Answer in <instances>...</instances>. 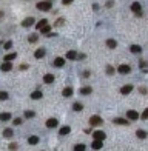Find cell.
<instances>
[{
    "mask_svg": "<svg viewBox=\"0 0 148 151\" xmlns=\"http://www.w3.org/2000/svg\"><path fill=\"white\" fill-rule=\"evenodd\" d=\"M113 123H116V125H130V120L128 119H123V117H116Z\"/></svg>",
    "mask_w": 148,
    "mask_h": 151,
    "instance_id": "obj_10",
    "label": "cell"
},
{
    "mask_svg": "<svg viewBox=\"0 0 148 151\" xmlns=\"http://www.w3.org/2000/svg\"><path fill=\"white\" fill-rule=\"evenodd\" d=\"M93 137L94 139H97V140H105V137H106V134L104 131H94V134H93Z\"/></svg>",
    "mask_w": 148,
    "mask_h": 151,
    "instance_id": "obj_12",
    "label": "cell"
},
{
    "mask_svg": "<svg viewBox=\"0 0 148 151\" xmlns=\"http://www.w3.org/2000/svg\"><path fill=\"white\" fill-rule=\"evenodd\" d=\"M91 148H93V150H102V148H104V140L94 139V142L91 144Z\"/></svg>",
    "mask_w": 148,
    "mask_h": 151,
    "instance_id": "obj_9",
    "label": "cell"
},
{
    "mask_svg": "<svg viewBox=\"0 0 148 151\" xmlns=\"http://www.w3.org/2000/svg\"><path fill=\"white\" fill-rule=\"evenodd\" d=\"M20 69H28V65H25V63L20 65Z\"/></svg>",
    "mask_w": 148,
    "mask_h": 151,
    "instance_id": "obj_44",
    "label": "cell"
},
{
    "mask_svg": "<svg viewBox=\"0 0 148 151\" xmlns=\"http://www.w3.org/2000/svg\"><path fill=\"white\" fill-rule=\"evenodd\" d=\"M91 93H93L91 86H82V88H80V94H82V96H88V94H91Z\"/></svg>",
    "mask_w": 148,
    "mask_h": 151,
    "instance_id": "obj_16",
    "label": "cell"
},
{
    "mask_svg": "<svg viewBox=\"0 0 148 151\" xmlns=\"http://www.w3.org/2000/svg\"><path fill=\"white\" fill-rule=\"evenodd\" d=\"M28 144H29V145H37V144H39V136H29Z\"/></svg>",
    "mask_w": 148,
    "mask_h": 151,
    "instance_id": "obj_26",
    "label": "cell"
},
{
    "mask_svg": "<svg viewBox=\"0 0 148 151\" xmlns=\"http://www.w3.org/2000/svg\"><path fill=\"white\" fill-rule=\"evenodd\" d=\"M73 2H74V0H62V3H63V5H71Z\"/></svg>",
    "mask_w": 148,
    "mask_h": 151,
    "instance_id": "obj_41",
    "label": "cell"
},
{
    "mask_svg": "<svg viewBox=\"0 0 148 151\" xmlns=\"http://www.w3.org/2000/svg\"><path fill=\"white\" fill-rule=\"evenodd\" d=\"M73 88L71 86H66V88H63V91H62V94H63V97H71L73 96Z\"/></svg>",
    "mask_w": 148,
    "mask_h": 151,
    "instance_id": "obj_18",
    "label": "cell"
},
{
    "mask_svg": "<svg viewBox=\"0 0 148 151\" xmlns=\"http://www.w3.org/2000/svg\"><path fill=\"white\" fill-rule=\"evenodd\" d=\"M35 8H37L39 11H51L53 8V2H49V0H42V2H39L37 5H35Z\"/></svg>",
    "mask_w": 148,
    "mask_h": 151,
    "instance_id": "obj_1",
    "label": "cell"
},
{
    "mask_svg": "<svg viewBox=\"0 0 148 151\" xmlns=\"http://www.w3.org/2000/svg\"><path fill=\"white\" fill-rule=\"evenodd\" d=\"M0 69L5 71V73L11 71V69H12V62H6V60H3V62H2V65H0Z\"/></svg>",
    "mask_w": 148,
    "mask_h": 151,
    "instance_id": "obj_5",
    "label": "cell"
},
{
    "mask_svg": "<svg viewBox=\"0 0 148 151\" xmlns=\"http://www.w3.org/2000/svg\"><path fill=\"white\" fill-rule=\"evenodd\" d=\"M14 134V131L11 130V128H6V130H3V137H6V139H10Z\"/></svg>",
    "mask_w": 148,
    "mask_h": 151,
    "instance_id": "obj_27",
    "label": "cell"
},
{
    "mask_svg": "<svg viewBox=\"0 0 148 151\" xmlns=\"http://www.w3.org/2000/svg\"><path fill=\"white\" fill-rule=\"evenodd\" d=\"M65 59H68V60H76V59H77V52L73 51V50H70L68 52H66V57H65Z\"/></svg>",
    "mask_w": 148,
    "mask_h": 151,
    "instance_id": "obj_15",
    "label": "cell"
},
{
    "mask_svg": "<svg viewBox=\"0 0 148 151\" xmlns=\"http://www.w3.org/2000/svg\"><path fill=\"white\" fill-rule=\"evenodd\" d=\"M14 125H17V127L22 125V119H20V117H16V119H14Z\"/></svg>",
    "mask_w": 148,
    "mask_h": 151,
    "instance_id": "obj_38",
    "label": "cell"
},
{
    "mask_svg": "<svg viewBox=\"0 0 148 151\" xmlns=\"http://www.w3.org/2000/svg\"><path fill=\"white\" fill-rule=\"evenodd\" d=\"M113 5H114V3L111 2V0H110V2H106V8H111V6H113Z\"/></svg>",
    "mask_w": 148,
    "mask_h": 151,
    "instance_id": "obj_43",
    "label": "cell"
},
{
    "mask_svg": "<svg viewBox=\"0 0 148 151\" xmlns=\"http://www.w3.org/2000/svg\"><path fill=\"white\" fill-rule=\"evenodd\" d=\"M71 133V128L70 127H62L60 130H59V134L60 136H66V134H70Z\"/></svg>",
    "mask_w": 148,
    "mask_h": 151,
    "instance_id": "obj_23",
    "label": "cell"
},
{
    "mask_svg": "<svg viewBox=\"0 0 148 151\" xmlns=\"http://www.w3.org/2000/svg\"><path fill=\"white\" fill-rule=\"evenodd\" d=\"M2 17H3V12H2V11H0V19H2Z\"/></svg>",
    "mask_w": 148,
    "mask_h": 151,
    "instance_id": "obj_45",
    "label": "cell"
},
{
    "mask_svg": "<svg viewBox=\"0 0 148 151\" xmlns=\"http://www.w3.org/2000/svg\"><path fill=\"white\" fill-rule=\"evenodd\" d=\"M43 82L45 83H53V82H54V76H53V74H45L43 76Z\"/></svg>",
    "mask_w": 148,
    "mask_h": 151,
    "instance_id": "obj_22",
    "label": "cell"
},
{
    "mask_svg": "<svg viewBox=\"0 0 148 151\" xmlns=\"http://www.w3.org/2000/svg\"><path fill=\"white\" fill-rule=\"evenodd\" d=\"M34 116H35L34 111H25V117H26V119H33Z\"/></svg>",
    "mask_w": 148,
    "mask_h": 151,
    "instance_id": "obj_34",
    "label": "cell"
},
{
    "mask_svg": "<svg viewBox=\"0 0 148 151\" xmlns=\"http://www.w3.org/2000/svg\"><path fill=\"white\" fill-rule=\"evenodd\" d=\"M145 66H147L145 60H142V62H140V68H142V69H145Z\"/></svg>",
    "mask_w": 148,
    "mask_h": 151,
    "instance_id": "obj_42",
    "label": "cell"
},
{
    "mask_svg": "<svg viewBox=\"0 0 148 151\" xmlns=\"http://www.w3.org/2000/svg\"><path fill=\"white\" fill-rule=\"evenodd\" d=\"M0 120H2V122L11 120V113H2V114H0Z\"/></svg>",
    "mask_w": 148,
    "mask_h": 151,
    "instance_id": "obj_24",
    "label": "cell"
},
{
    "mask_svg": "<svg viewBox=\"0 0 148 151\" xmlns=\"http://www.w3.org/2000/svg\"><path fill=\"white\" fill-rule=\"evenodd\" d=\"M57 125H59V120H57V119H54V117H53V119H48V120H46V127H48V128H56Z\"/></svg>",
    "mask_w": 148,
    "mask_h": 151,
    "instance_id": "obj_13",
    "label": "cell"
},
{
    "mask_svg": "<svg viewBox=\"0 0 148 151\" xmlns=\"http://www.w3.org/2000/svg\"><path fill=\"white\" fill-rule=\"evenodd\" d=\"M8 97H10V96H8L6 91H0V100H6Z\"/></svg>",
    "mask_w": 148,
    "mask_h": 151,
    "instance_id": "obj_35",
    "label": "cell"
},
{
    "mask_svg": "<svg viewBox=\"0 0 148 151\" xmlns=\"http://www.w3.org/2000/svg\"><path fill=\"white\" fill-rule=\"evenodd\" d=\"M39 33H40V34H45V35H46L48 33H51V25H48V23H46V25H43L42 28L39 29Z\"/></svg>",
    "mask_w": 148,
    "mask_h": 151,
    "instance_id": "obj_17",
    "label": "cell"
},
{
    "mask_svg": "<svg viewBox=\"0 0 148 151\" xmlns=\"http://www.w3.org/2000/svg\"><path fill=\"white\" fill-rule=\"evenodd\" d=\"M130 71H131V68H130V65H120L117 68V73L119 74H130Z\"/></svg>",
    "mask_w": 148,
    "mask_h": 151,
    "instance_id": "obj_7",
    "label": "cell"
},
{
    "mask_svg": "<svg viewBox=\"0 0 148 151\" xmlns=\"http://www.w3.org/2000/svg\"><path fill=\"white\" fill-rule=\"evenodd\" d=\"M136 136L139 137V139H145V137H147V131L145 130H137L136 131Z\"/></svg>",
    "mask_w": 148,
    "mask_h": 151,
    "instance_id": "obj_28",
    "label": "cell"
},
{
    "mask_svg": "<svg viewBox=\"0 0 148 151\" xmlns=\"http://www.w3.org/2000/svg\"><path fill=\"white\" fill-rule=\"evenodd\" d=\"M147 117H148V110H145L142 113V119H143V120H147Z\"/></svg>",
    "mask_w": 148,
    "mask_h": 151,
    "instance_id": "obj_39",
    "label": "cell"
},
{
    "mask_svg": "<svg viewBox=\"0 0 148 151\" xmlns=\"http://www.w3.org/2000/svg\"><path fill=\"white\" fill-rule=\"evenodd\" d=\"M87 150V145H83V144H77L74 146V151H85Z\"/></svg>",
    "mask_w": 148,
    "mask_h": 151,
    "instance_id": "obj_31",
    "label": "cell"
},
{
    "mask_svg": "<svg viewBox=\"0 0 148 151\" xmlns=\"http://www.w3.org/2000/svg\"><path fill=\"white\" fill-rule=\"evenodd\" d=\"M131 11H133L136 16H142V5H140L139 2L131 3Z\"/></svg>",
    "mask_w": 148,
    "mask_h": 151,
    "instance_id": "obj_3",
    "label": "cell"
},
{
    "mask_svg": "<svg viewBox=\"0 0 148 151\" xmlns=\"http://www.w3.org/2000/svg\"><path fill=\"white\" fill-rule=\"evenodd\" d=\"M3 48H5V50H11V48H12V42H6L5 45H3Z\"/></svg>",
    "mask_w": 148,
    "mask_h": 151,
    "instance_id": "obj_37",
    "label": "cell"
},
{
    "mask_svg": "<svg viewBox=\"0 0 148 151\" xmlns=\"http://www.w3.org/2000/svg\"><path fill=\"white\" fill-rule=\"evenodd\" d=\"M46 23H48V20H46V19H42V20H39V22H37V25H35V28H37V31H39V29L42 28L43 25H46Z\"/></svg>",
    "mask_w": 148,
    "mask_h": 151,
    "instance_id": "obj_30",
    "label": "cell"
},
{
    "mask_svg": "<svg viewBox=\"0 0 148 151\" xmlns=\"http://www.w3.org/2000/svg\"><path fill=\"white\" fill-rule=\"evenodd\" d=\"M104 123V119H102L100 116H91L89 117V125L91 127H99Z\"/></svg>",
    "mask_w": 148,
    "mask_h": 151,
    "instance_id": "obj_2",
    "label": "cell"
},
{
    "mask_svg": "<svg viewBox=\"0 0 148 151\" xmlns=\"http://www.w3.org/2000/svg\"><path fill=\"white\" fill-rule=\"evenodd\" d=\"M114 73H116V69H114L111 65H108V66H106V74H108V76H113Z\"/></svg>",
    "mask_w": 148,
    "mask_h": 151,
    "instance_id": "obj_33",
    "label": "cell"
},
{
    "mask_svg": "<svg viewBox=\"0 0 148 151\" xmlns=\"http://www.w3.org/2000/svg\"><path fill=\"white\" fill-rule=\"evenodd\" d=\"M139 117H140V116H139L137 111H134V110H128L127 111V119H128V120H137Z\"/></svg>",
    "mask_w": 148,
    "mask_h": 151,
    "instance_id": "obj_4",
    "label": "cell"
},
{
    "mask_svg": "<svg viewBox=\"0 0 148 151\" xmlns=\"http://www.w3.org/2000/svg\"><path fill=\"white\" fill-rule=\"evenodd\" d=\"M17 57V52H10V54H6L5 57H3V60H6V62H11V60H14Z\"/></svg>",
    "mask_w": 148,
    "mask_h": 151,
    "instance_id": "obj_25",
    "label": "cell"
},
{
    "mask_svg": "<svg viewBox=\"0 0 148 151\" xmlns=\"http://www.w3.org/2000/svg\"><path fill=\"white\" fill-rule=\"evenodd\" d=\"M49 2H53V0H49Z\"/></svg>",
    "mask_w": 148,
    "mask_h": 151,
    "instance_id": "obj_46",
    "label": "cell"
},
{
    "mask_svg": "<svg viewBox=\"0 0 148 151\" xmlns=\"http://www.w3.org/2000/svg\"><path fill=\"white\" fill-rule=\"evenodd\" d=\"M45 54H46L45 48H39V50L34 51V57H35V59H42V57H45Z\"/></svg>",
    "mask_w": 148,
    "mask_h": 151,
    "instance_id": "obj_11",
    "label": "cell"
},
{
    "mask_svg": "<svg viewBox=\"0 0 148 151\" xmlns=\"http://www.w3.org/2000/svg\"><path fill=\"white\" fill-rule=\"evenodd\" d=\"M28 40H29V43H35L39 40V35L37 34H29L28 35Z\"/></svg>",
    "mask_w": 148,
    "mask_h": 151,
    "instance_id": "obj_29",
    "label": "cell"
},
{
    "mask_svg": "<svg viewBox=\"0 0 148 151\" xmlns=\"http://www.w3.org/2000/svg\"><path fill=\"white\" fill-rule=\"evenodd\" d=\"M73 110L79 113V111H82V110H83V105H82V103H74V105H73Z\"/></svg>",
    "mask_w": 148,
    "mask_h": 151,
    "instance_id": "obj_32",
    "label": "cell"
},
{
    "mask_svg": "<svg viewBox=\"0 0 148 151\" xmlns=\"http://www.w3.org/2000/svg\"><path fill=\"white\" fill-rule=\"evenodd\" d=\"M106 46H108L110 50H114V48L117 46V42H116L114 39H108V40H106Z\"/></svg>",
    "mask_w": 148,
    "mask_h": 151,
    "instance_id": "obj_20",
    "label": "cell"
},
{
    "mask_svg": "<svg viewBox=\"0 0 148 151\" xmlns=\"http://www.w3.org/2000/svg\"><path fill=\"white\" fill-rule=\"evenodd\" d=\"M130 51H131L133 54H139V52H142V46L140 45H131L130 46Z\"/></svg>",
    "mask_w": 148,
    "mask_h": 151,
    "instance_id": "obj_19",
    "label": "cell"
},
{
    "mask_svg": "<svg viewBox=\"0 0 148 151\" xmlns=\"http://www.w3.org/2000/svg\"><path fill=\"white\" fill-rule=\"evenodd\" d=\"M63 23H65V19H57L56 23H54V26H62Z\"/></svg>",
    "mask_w": 148,
    "mask_h": 151,
    "instance_id": "obj_36",
    "label": "cell"
},
{
    "mask_svg": "<svg viewBox=\"0 0 148 151\" xmlns=\"http://www.w3.org/2000/svg\"><path fill=\"white\" fill-rule=\"evenodd\" d=\"M133 85H130V83H128V85H123L122 88H120V94H123V96H127V94H130V93H131L133 91Z\"/></svg>",
    "mask_w": 148,
    "mask_h": 151,
    "instance_id": "obj_8",
    "label": "cell"
},
{
    "mask_svg": "<svg viewBox=\"0 0 148 151\" xmlns=\"http://www.w3.org/2000/svg\"><path fill=\"white\" fill-rule=\"evenodd\" d=\"M63 65H65L63 57H56V59H54V66H56V68H62Z\"/></svg>",
    "mask_w": 148,
    "mask_h": 151,
    "instance_id": "obj_14",
    "label": "cell"
},
{
    "mask_svg": "<svg viewBox=\"0 0 148 151\" xmlns=\"http://www.w3.org/2000/svg\"><path fill=\"white\" fill-rule=\"evenodd\" d=\"M10 150L11 151H16L17 150V144H10Z\"/></svg>",
    "mask_w": 148,
    "mask_h": 151,
    "instance_id": "obj_40",
    "label": "cell"
},
{
    "mask_svg": "<svg viewBox=\"0 0 148 151\" xmlns=\"http://www.w3.org/2000/svg\"><path fill=\"white\" fill-rule=\"evenodd\" d=\"M34 23H35L34 17H26V19L22 22V26H23V28H29V26H33Z\"/></svg>",
    "mask_w": 148,
    "mask_h": 151,
    "instance_id": "obj_6",
    "label": "cell"
},
{
    "mask_svg": "<svg viewBox=\"0 0 148 151\" xmlns=\"http://www.w3.org/2000/svg\"><path fill=\"white\" fill-rule=\"evenodd\" d=\"M42 97H43V94H42V91H34L33 93V94H31V99H33V100H39V99H42Z\"/></svg>",
    "mask_w": 148,
    "mask_h": 151,
    "instance_id": "obj_21",
    "label": "cell"
}]
</instances>
